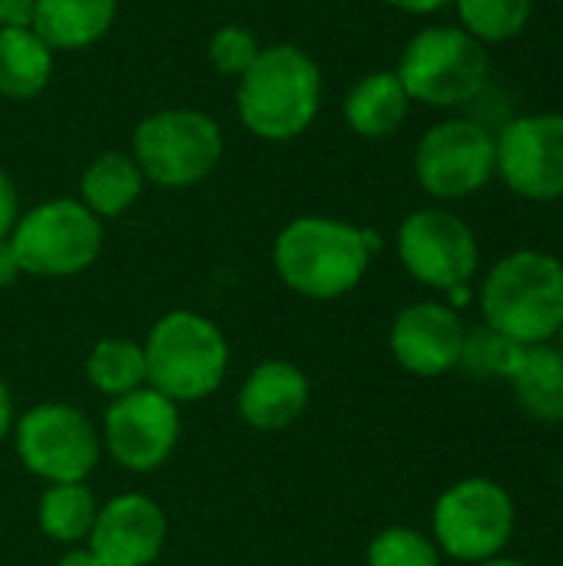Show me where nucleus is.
<instances>
[{
	"label": "nucleus",
	"instance_id": "c9c22d12",
	"mask_svg": "<svg viewBox=\"0 0 563 566\" xmlns=\"http://www.w3.org/2000/svg\"><path fill=\"white\" fill-rule=\"evenodd\" d=\"M554 342H557V345H554V348H557V355L563 358V325H561V332H557V338H554Z\"/></svg>",
	"mask_w": 563,
	"mask_h": 566
},
{
	"label": "nucleus",
	"instance_id": "473e14b6",
	"mask_svg": "<svg viewBox=\"0 0 563 566\" xmlns=\"http://www.w3.org/2000/svg\"><path fill=\"white\" fill-rule=\"evenodd\" d=\"M10 428H13V395H10L7 381L0 378V444L10 434Z\"/></svg>",
	"mask_w": 563,
	"mask_h": 566
},
{
	"label": "nucleus",
	"instance_id": "a211bd4d",
	"mask_svg": "<svg viewBox=\"0 0 563 566\" xmlns=\"http://www.w3.org/2000/svg\"><path fill=\"white\" fill-rule=\"evenodd\" d=\"M116 20V0H37L33 30L50 50L96 43Z\"/></svg>",
	"mask_w": 563,
	"mask_h": 566
},
{
	"label": "nucleus",
	"instance_id": "4468645a",
	"mask_svg": "<svg viewBox=\"0 0 563 566\" xmlns=\"http://www.w3.org/2000/svg\"><path fill=\"white\" fill-rule=\"evenodd\" d=\"M169 521L163 507L139 491H126L100 504L86 547L103 566H153L163 557Z\"/></svg>",
	"mask_w": 563,
	"mask_h": 566
},
{
	"label": "nucleus",
	"instance_id": "5701e85b",
	"mask_svg": "<svg viewBox=\"0 0 563 566\" xmlns=\"http://www.w3.org/2000/svg\"><path fill=\"white\" fill-rule=\"evenodd\" d=\"M86 381L93 391H100L103 398L116 401L123 395H133L139 388H146V355H143V342L133 338H100L86 361H83Z\"/></svg>",
	"mask_w": 563,
	"mask_h": 566
},
{
	"label": "nucleus",
	"instance_id": "a878e982",
	"mask_svg": "<svg viewBox=\"0 0 563 566\" xmlns=\"http://www.w3.org/2000/svg\"><path fill=\"white\" fill-rule=\"evenodd\" d=\"M365 566H441V551L415 527H385L372 537Z\"/></svg>",
	"mask_w": 563,
	"mask_h": 566
},
{
	"label": "nucleus",
	"instance_id": "0eeeda50",
	"mask_svg": "<svg viewBox=\"0 0 563 566\" xmlns=\"http://www.w3.org/2000/svg\"><path fill=\"white\" fill-rule=\"evenodd\" d=\"M10 434L17 461L43 484L86 481L103 458L100 431L70 401H40L27 408L13 418Z\"/></svg>",
	"mask_w": 563,
	"mask_h": 566
},
{
	"label": "nucleus",
	"instance_id": "f3484780",
	"mask_svg": "<svg viewBox=\"0 0 563 566\" xmlns=\"http://www.w3.org/2000/svg\"><path fill=\"white\" fill-rule=\"evenodd\" d=\"M411 96L405 93L395 70H375L362 76L345 96V123L362 139H388L408 119Z\"/></svg>",
	"mask_w": 563,
	"mask_h": 566
},
{
	"label": "nucleus",
	"instance_id": "c756f323",
	"mask_svg": "<svg viewBox=\"0 0 563 566\" xmlns=\"http://www.w3.org/2000/svg\"><path fill=\"white\" fill-rule=\"evenodd\" d=\"M20 275H23V269H20V259L13 252L10 239H0V289H10Z\"/></svg>",
	"mask_w": 563,
	"mask_h": 566
},
{
	"label": "nucleus",
	"instance_id": "6ab92c4d",
	"mask_svg": "<svg viewBox=\"0 0 563 566\" xmlns=\"http://www.w3.org/2000/svg\"><path fill=\"white\" fill-rule=\"evenodd\" d=\"M508 385L518 398V405L548 424L563 421V358L554 345H531L521 348Z\"/></svg>",
	"mask_w": 563,
	"mask_h": 566
},
{
	"label": "nucleus",
	"instance_id": "cd10ccee",
	"mask_svg": "<svg viewBox=\"0 0 563 566\" xmlns=\"http://www.w3.org/2000/svg\"><path fill=\"white\" fill-rule=\"evenodd\" d=\"M37 0H0V30H33Z\"/></svg>",
	"mask_w": 563,
	"mask_h": 566
},
{
	"label": "nucleus",
	"instance_id": "4be33fe9",
	"mask_svg": "<svg viewBox=\"0 0 563 566\" xmlns=\"http://www.w3.org/2000/svg\"><path fill=\"white\" fill-rule=\"evenodd\" d=\"M53 76V50L37 30H0V93L10 99L37 96Z\"/></svg>",
	"mask_w": 563,
	"mask_h": 566
},
{
	"label": "nucleus",
	"instance_id": "bb28decb",
	"mask_svg": "<svg viewBox=\"0 0 563 566\" xmlns=\"http://www.w3.org/2000/svg\"><path fill=\"white\" fill-rule=\"evenodd\" d=\"M259 53H262V46H259L256 33H249L239 23L219 27L209 40V63L226 76H242L256 63Z\"/></svg>",
	"mask_w": 563,
	"mask_h": 566
},
{
	"label": "nucleus",
	"instance_id": "f03ea898",
	"mask_svg": "<svg viewBox=\"0 0 563 566\" xmlns=\"http://www.w3.org/2000/svg\"><path fill=\"white\" fill-rule=\"evenodd\" d=\"M484 325L521 348L551 345L563 325V262L541 249L508 252L478 292Z\"/></svg>",
	"mask_w": 563,
	"mask_h": 566
},
{
	"label": "nucleus",
	"instance_id": "6e6552de",
	"mask_svg": "<svg viewBox=\"0 0 563 566\" xmlns=\"http://www.w3.org/2000/svg\"><path fill=\"white\" fill-rule=\"evenodd\" d=\"M10 245L23 275L70 279L100 259L103 222L80 199H50L17 219Z\"/></svg>",
	"mask_w": 563,
	"mask_h": 566
},
{
	"label": "nucleus",
	"instance_id": "39448f33",
	"mask_svg": "<svg viewBox=\"0 0 563 566\" xmlns=\"http://www.w3.org/2000/svg\"><path fill=\"white\" fill-rule=\"evenodd\" d=\"M395 73L411 103L458 109L488 90L491 53L461 27H425L405 43Z\"/></svg>",
	"mask_w": 563,
	"mask_h": 566
},
{
	"label": "nucleus",
	"instance_id": "2f4dec72",
	"mask_svg": "<svg viewBox=\"0 0 563 566\" xmlns=\"http://www.w3.org/2000/svg\"><path fill=\"white\" fill-rule=\"evenodd\" d=\"M56 566H103L100 557L86 547V544H76V547H66L63 557L56 560Z\"/></svg>",
	"mask_w": 563,
	"mask_h": 566
},
{
	"label": "nucleus",
	"instance_id": "20e7f679",
	"mask_svg": "<svg viewBox=\"0 0 563 566\" xmlns=\"http://www.w3.org/2000/svg\"><path fill=\"white\" fill-rule=\"evenodd\" d=\"M146 385L176 405L216 395L229 375V342L222 328L189 308H173L153 322L146 342Z\"/></svg>",
	"mask_w": 563,
	"mask_h": 566
},
{
	"label": "nucleus",
	"instance_id": "dca6fc26",
	"mask_svg": "<svg viewBox=\"0 0 563 566\" xmlns=\"http://www.w3.org/2000/svg\"><path fill=\"white\" fill-rule=\"evenodd\" d=\"M309 398H312L309 375L295 361L265 358L246 375L236 395V411L242 424H249L252 431L272 434L292 428L305 415Z\"/></svg>",
	"mask_w": 563,
	"mask_h": 566
},
{
	"label": "nucleus",
	"instance_id": "b1692460",
	"mask_svg": "<svg viewBox=\"0 0 563 566\" xmlns=\"http://www.w3.org/2000/svg\"><path fill=\"white\" fill-rule=\"evenodd\" d=\"M455 10L458 27L491 46L524 33L534 13V0H455Z\"/></svg>",
	"mask_w": 563,
	"mask_h": 566
},
{
	"label": "nucleus",
	"instance_id": "72a5a7b5",
	"mask_svg": "<svg viewBox=\"0 0 563 566\" xmlns=\"http://www.w3.org/2000/svg\"><path fill=\"white\" fill-rule=\"evenodd\" d=\"M445 298H448V305L458 312V308H465V305L471 302V285H458V289L445 292Z\"/></svg>",
	"mask_w": 563,
	"mask_h": 566
},
{
	"label": "nucleus",
	"instance_id": "f257e3e1",
	"mask_svg": "<svg viewBox=\"0 0 563 566\" xmlns=\"http://www.w3.org/2000/svg\"><path fill=\"white\" fill-rule=\"evenodd\" d=\"M378 245V232L372 229L329 216H299L275 235L272 262L295 295L335 302L362 285Z\"/></svg>",
	"mask_w": 563,
	"mask_h": 566
},
{
	"label": "nucleus",
	"instance_id": "aec40b11",
	"mask_svg": "<svg viewBox=\"0 0 563 566\" xmlns=\"http://www.w3.org/2000/svg\"><path fill=\"white\" fill-rule=\"evenodd\" d=\"M143 172L133 156L126 153H103L96 156L83 179H80V202L96 219H116L143 196Z\"/></svg>",
	"mask_w": 563,
	"mask_h": 566
},
{
	"label": "nucleus",
	"instance_id": "412c9836",
	"mask_svg": "<svg viewBox=\"0 0 563 566\" xmlns=\"http://www.w3.org/2000/svg\"><path fill=\"white\" fill-rule=\"evenodd\" d=\"M96 511H100V501L86 488V481L46 484V491L37 501V527L46 541L60 547H76V544H86Z\"/></svg>",
	"mask_w": 563,
	"mask_h": 566
},
{
	"label": "nucleus",
	"instance_id": "f8f14e48",
	"mask_svg": "<svg viewBox=\"0 0 563 566\" xmlns=\"http://www.w3.org/2000/svg\"><path fill=\"white\" fill-rule=\"evenodd\" d=\"M179 405L149 385L110 401L100 428L103 454H110V461L129 474H153L163 464H169V458L179 448Z\"/></svg>",
	"mask_w": 563,
	"mask_h": 566
},
{
	"label": "nucleus",
	"instance_id": "f704fd0d",
	"mask_svg": "<svg viewBox=\"0 0 563 566\" xmlns=\"http://www.w3.org/2000/svg\"><path fill=\"white\" fill-rule=\"evenodd\" d=\"M478 566H531V564L514 560V557H494V560H484V564H478Z\"/></svg>",
	"mask_w": 563,
	"mask_h": 566
},
{
	"label": "nucleus",
	"instance_id": "c85d7f7f",
	"mask_svg": "<svg viewBox=\"0 0 563 566\" xmlns=\"http://www.w3.org/2000/svg\"><path fill=\"white\" fill-rule=\"evenodd\" d=\"M17 219H20V199H17L10 176L0 169V239H10Z\"/></svg>",
	"mask_w": 563,
	"mask_h": 566
},
{
	"label": "nucleus",
	"instance_id": "423d86ee",
	"mask_svg": "<svg viewBox=\"0 0 563 566\" xmlns=\"http://www.w3.org/2000/svg\"><path fill=\"white\" fill-rule=\"evenodd\" d=\"M518 527V507L504 484L465 478L441 491L431 511L435 547L458 564H484L504 554Z\"/></svg>",
	"mask_w": 563,
	"mask_h": 566
},
{
	"label": "nucleus",
	"instance_id": "ddd939ff",
	"mask_svg": "<svg viewBox=\"0 0 563 566\" xmlns=\"http://www.w3.org/2000/svg\"><path fill=\"white\" fill-rule=\"evenodd\" d=\"M498 179L528 202H563V113H521L494 129Z\"/></svg>",
	"mask_w": 563,
	"mask_h": 566
},
{
	"label": "nucleus",
	"instance_id": "1a4fd4ad",
	"mask_svg": "<svg viewBox=\"0 0 563 566\" xmlns=\"http://www.w3.org/2000/svg\"><path fill=\"white\" fill-rule=\"evenodd\" d=\"M133 159L143 179L163 189H186L219 166L222 133L216 119L199 109H163L136 126Z\"/></svg>",
	"mask_w": 563,
	"mask_h": 566
},
{
	"label": "nucleus",
	"instance_id": "2eb2a0df",
	"mask_svg": "<svg viewBox=\"0 0 563 566\" xmlns=\"http://www.w3.org/2000/svg\"><path fill=\"white\" fill-rule=\"evenodd\" d=\"M468 325L448 302L405 305L388 332L395 361L415 378H441L461 365Z\"/></svg>",
	"mask_w": 563,
	"mask_h": 566
},
{
	"label": "nucleus",
	"instance_id": "7c9ffc66",
	"mask_svg": "<svg viewBox=\"0 0 563 566\" xmlns=\"http://www.w3.org/2000/svg\"><path fill=\"white\" fill-rule=\"evenodd\" d=\"M385 3L402 10V13H415V17H428V13H438L445 7H455V0H385Z\"/></svg>",
	"mask_w": 563,
	"mask_h": 566
},
{
	"label": "nucleus",
	"instance_id": "7ed1b4c3",
	"mask_svg": "<svg viewBox=\"0 0 563 566\" xmlns=\"http://www.w3.org/2000/svg\"><path fill=\"white\" fill-rule=\"evenodd\" d=\"M322 106V73L295 43L265 46L239 76V119L269 143L302 136Z\"/></svg>",
	"mask_w": 563,
	"mask_h": 566
},
{
	"label": "nucleus",
	"instance_id": "393cba45",
	"mask_svg": "<svg viewBox=\"0 0 563 566\" xmlns=\"http://www.w3.org/2000/svg\"><path fill=\"white\" fill-rule=\"evenodd\" d=\"M518 355H521V345H514L511 338H504L501 332H494L488 325H478V328H468V335H465L458 368H465L478 381H491V378L508 381Z\"/></svg>",
	"mask_w": 563,
	"mask_h": 566
},
{
	"label": "nucleus",
	"instance_id": "9b49d317",
	"mask_svg": "<svg viewBox=\"0 0 563 566\" xmlns=\"http://www.w3.org/2000/svg\"><path fill=\"white\" fill-rule=\"evenodd\" d=\"M405 272L435 292L471 285L481 265L475 229L451 209H418L405 216L395 239Z\"/></svg>",
	"mask_w": 563,
	"mask_h": 566
},
{
	"label": "nucleus",
	"instance_id": "9d476101",
	"mask_svg": "<svg viewBox=\"0 0 563 566\" xmlns=\"http://www.w3.org/2000/svg\"><path fill=\"white\" fill-rule=\"evenodd\" d=\"M498 176L494 129L471 116L435 123L415 146V179L438 202L481 192Z\"/></svg>",
	"mask_w": 563,
	"mask_h": 566
},
{
	"label": "nucleus",
	"instance_id": "e433bc0d",
	"mask_svg": "<svg viewBox=\"0 0 563 566\" xmlns=\"http://www.w3.org/2000/svg\"><path fill=\"white\" fill-rule=\"evenodd\" d=\"M561 219H563V209H561Z\"/></svg>",
	"mask_w": 563,
	"mask_h": 566
}]
</instances>
